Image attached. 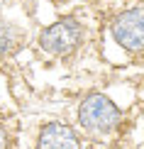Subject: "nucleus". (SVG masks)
Masks as SVG:
<instances>
[{"label": "nucleus", "mask_w": 144, "mask_h": 149, "mask_svg": "<svg viewBox=\"0 0 144 149\" xmlns=\"http://www.w3.org/2000/svg\"><path fill=\"white\" fill-rule=\"evenodd\" d=\"M17 42H20V34L12 24L0 20V56H8L17 49Z\"/></svg>", "instance_id": "obj_5"}, {"label": "nucleus", "mask_w": 144, "mask_h": 149, "mask_svg": "<svg viewBox=\"0 0 144 149\" xmlns=\"http://www.w3.org/2000/svg\"><path fill=\"white\" fill-rule=\"evenodd\" d=\"M10 144H12L10 132H8V130H5L3 125H0V149H10Z\"/></svg>", "instance_id": "obj_6"}, {"label": "nucleus", "mask_w": 144, "mask_h": 149, "mask_svg": "<svg viewBox=\"0 0 144 149\" xmlns=\"http://www.w3.org/2000/svg\"><path fill=\"white\" fill-rule=\"evenodd\" d=\"M81 42H83V24L73 17L49 24L39 34V49L44 54H54V56L73 54L81 47Z\"/></svg>", "instance_id": "obj_2"}, {"label": "nucleus", "mask_w": 144, "mask_h": 149, "mask_svg": "<svg viewBox=\"0 0 144 149\" xmlns=\"http://www.w3.org/2000/svg\"><path fill=\"white\" fill-rule=\"evenodd\" d=\"M120 120H122L120 108H117L105 93L93 91L78 105V125L88 134H95V137L110 134L112 130L120 125Z\"/></svg>", "instance_id": "obj_1"}, {"label": "nucleus", "mask_w": 144, "mask_h": 149, "mask_svg": "<svg viewBox=\"0 0 144 149\" xmlns=\"http://www.w3.org/2000/svg\"><path fill=\"white\" fill-rule=\"evenodd\" d=\"M112 39L125 52L139 54L144 52V8H129L120 12L112 22Z\"/></svg>", "instance_id": "obj_3"}, {"label": "nucleus", "mask_w": 144, "mask_h": 149, "mask_svg": "<svg viewBox=\"0 0 144 149\" xmlns=\"http://www.w3.org/2000/svg\"><path fill=\"white\" fill-rule=\"evenodd\" d=\"M37 149H81V139L66 122H47L37 134Z\"/></svg>", "instance_id": "obj_4"}]
</instances>
